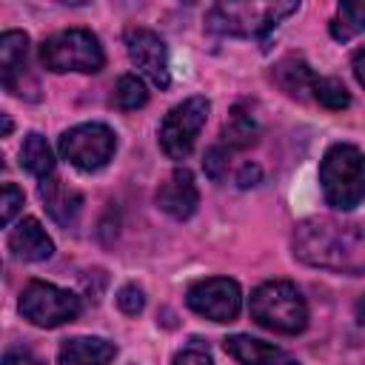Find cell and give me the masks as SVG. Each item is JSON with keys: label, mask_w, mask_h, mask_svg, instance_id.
<instances>
[{"label": "cell", "mask_w": 365, "mask_h": 365, "mask_svg": "<svg viewBox=\"0 0 365 365\" xmlns=\"http://www.w3.org/2000/svg\"><path fill=\"white\" fill-rule=\"evenodd\" d=\"M23 208V191L14 185V182H6L3 185V202H0V220L3 225H11L14 214Z\"/></svg>", "instance_id": "cb8c5ba5"}, {"label": "cell", "mask_w": 365, "mask_h": 365, "mask_svg": "<svg viewBox=\"0 0 365 365\" xmlns=\"http://www.w3.org/2000/svg\"><path fill=\"white\" fill-rule=\"evenodd\" d=\"M225 354L234 356L240 365H299L291 354H285L282 348L271 345V342H262V339H254L248 334H234L222 342Z\"/></svg>", "instance_id": "4fadbf2b"}, {"label": "cell", "mask_w": 365, "mask_h": 365, "mask_svg": "<svg viewBox=\"0 0 365 365\" xmlns=\"http://www.w3.org/2000/svg\"><path fill=\"white\" fill-rule=\"evenodd\" d=\"M354 314H356V322H359V325H365V294L356 299V305H354Z\"/></svg>", "instance_id": "f546056e"}, {"label": "cell", "mask_w": 365, "mask_h": 365, "mask_svg": "<svg viewBox=\"0 0 365 365\" xmlns=\"http://www.w3.org/2000/svg\"><path fill=\"white\" fill-rule=\"evenodd\" d=\"M220 137H222V145L228 151L248 148L259 137V123H257V117L245 106H234L231 114H228V120L222 123V134Z\"/></svg>", "instance_id": "e0dca14e"}, {"label": "cell", "mask_w": 365, "mask_h": 365, "mask_svg": "<svg viewBox=\"0 0 365 365\" xmlns=\"http://www.w3.org/2000/svg\"><path fill=\"white\" fill-rule=\"evenodd\" d=\"M9 131H11V120L3 114V134H9Z\"/></svg>", "instance_id": "4dcf8cb0"}, {"label": "cell", "mask_w": 365, "mask_h": 365, "mask_svg": "<svg viewBox=\"0 0 365 365\" xmlns=\"http://www.w3.org/2000/svg\"><path fill=\"white\" fill-rule=\"evenodd\" d=\"M80 308L83 305L77 294L43 279H31L20 291V314L40 328H57L63 322H71L80 314Z\"/></svg>", "instance_id": "8992f818"}, {"label": "cell", "mask_w": 365, "mask_h": 365, "mask_svg": "<svg viewBox=\"0 0 365 365\" xmlns=\"http://www.w3.org/2000/svg\"><path fill=\"white\" fill-rule=\"evenodd\" d=\"M40 63L48 71H86L94 74L103 68L106 54L100 40L86 29H68L57 31L40 46Z\"/></svg>", "instance_id": "5b68a950"}, {"label": "cell", "mask_w": 365, "mask_h": 365, "mask_svg": "<svg viewBox=\"0 0 365 365\" xmlns=\"http://www.w3.org/2000/svg\"><path fill=\"white\" fill-rule=\"evenodd\" d=\"M145 100H148V91H145V86H143V80L137 74H123L117 80V86H114V103L120 108L134 111V108L145 106Z\"/></svg>", "instance_id": "7402d4cb"}, {"label": "cell", "mask_w": 365, "mask_h": 365, "mask_svg": "<svg viewBox=\"0 0 365 365\" xmlns=\"http://www.w3.org/2000/svg\"><path fill=\"white\" fill-rule=\"evenodd\" d=\"M114 354H117L114 342L103 336H74L60 345L57 362L60 365H108Z\"/></svg>", "instance_id": "2e32d148"}, {"label": "cell", "mask_w": 365, "mask_h": 365, "mask_svg": "<svg viewBox=\"0 0 365 365\" xmlns=\"http://www.w3.org/2000/svg\"><path fill=\"white\" fill-rule=\"evenodd\" d=\"M311 91H314L317 103L325 106V108H331V111H342V108L351 106V94H348V88H345V83L336 80V77H317Z\"/></svg>", "instance_id": "44dd1931"}, {"label": "cell", "mask_w": 365, "mask_h": 365, "mask_svg": "<svg viewBox=\"0 0 365 365\" xmlns=\"http://www.w3.org/2000/svg\"><path fill=\"white\" fill-rule=\"evenodd\" d=\"M40 197L48 208V214L63 225V228H74L77 225V217L83 211V194L68 188L63 180L57 177H46L40 182Z\"/></svg>", "instance_id": "5bb4252c"}, {"label": "cell", "mask_w": 365, "mask_h": 365, "mask_svg": "<svg viewBox=\"0 0 365 365\" xmlns=\"http://www.w3.org/2000/svg\"><path fill=\"white\" fill-rule=\"evenodd\" d=\"M197 202H200V191L188 168H174L171 177L157 188V205L174 220H188L197 211Z\"/></svg>", "instance_id": "8fae6325"}, {"label": "cell", "mask_w": 365, "mask_h": 365, "mask_svg": "<svg viewBox=\"0 0 365 365\" xmlns=\"http://www.w3.org/2000/svg\"><path fill=\"white\" fill-rule=\"evenodd\" d=\"M294 254L297 259L348 274L362 277L365 274V231L356 225H342L334 220H305L294 231Z\"/></svg>", "instance_id": "6da1fadb"}, {"label": "cell", "mask_w": 365, "mask_h": 365, "mask_svg": "<svg viewBox=\"0 0 365 365\" xmlns=\"http://www.w3.org/2000/svg\"><path fill=\"white\" fill-rule=\"evenodd\" d=\"M117 305H120V311H125V314H140L143 305H145L143 288H137V285H123V288L117 291Z\"/></svg>", "instance_id": "d4e9b609"}, {"label": "cell", "mask_w": 365, "mask_h": 365, "mask_svg": "<svg viewBox=\"0 0 365 365\" xmlns=\"http://www.w3.org/2000/svg\"><path fill=\"white\" fill-rule=\"evenodd\" d=\"M125 51L131 57V63L157 86V88H168L171 77H168V54H165V43L157 31L151 29H128L125 31Z\"/></svg>", "instance_id": "30bf717a"}, {"label": "cell", "mask_w": 365, "mask_h": 365, "mask_svg": "<svg viewBox=\"0 0 365 365\" xmlns=\"http://www.w3.org/2000/svg\"><path fill=\"white\" fill-rule=\"evenodd\" d=\"M299 3H220L208 11V29L234 37H262Z\"/></svg>", "instance_id": "277c9868"}, {"label": "cell", "mask_w": 365, "mask_h": 365, "mask_svg": "<svg viewBox=\"0 0 365 365\" xmlns=\"http://www.w3.org/2000/svg\"><path fill=\"white\" fill-rule=\"evenodd\" d=\"M274 77H277V83H279L291 97H305V91H311V88H314V80H317V77L311 74L308 63H305L302 57H294V54L277 63Z\"/></svg>", "instance_id": "ac0fdd59"}, {"label": "cell", "mask_w": 365, "mask_h": 365, "mask_svg": "<svg viewBox=\"0 0 365 365\" xmlns=\"http://www.w3.org/2000/svg\"><path fill=\"white\" fill-rule=\"evenodd\" d=\"M319 185L331 208H356L365 197V154L351 143L331 145L319 163Z\"/></svg>", "instance_id": "7a4b0ae2"}, {"label": "cell", "mask_w": 365, "mask_h": 365, "mask_svg": "<svg viewBox=\"0 0 365 365\" xmlns=\"http://www.w3.org/2000/svg\"><path fill=\"white\" fill-rule=\"evenodd\" d=\"M29 57V37L23 31H6L0 37V74L11 94H23V74Z\"/></svg>", "instance_id": "9a60e30c"}, {"label": "cell", "mask_w": 365, "mask_h": 365, "mask_svg": "<svg viewBox=\"0 0 365 365\" xmlns=\"http://www.w3.org/2000/svg\"><path fill=\"white\" fill-rule=\"evenodd\" d=\"M359 31H365V0H345L339 3L334 20H331V37L334 40H351Z\"/></svg>", "instance_id": "ffe728a7"}, {"label": "cell", "mask_w": 365, "mask_h": 365, "mask_svg": "<svg viewBox=\"0 0 365 365\" xmlns=\"http://www.w3.org/2000/svg\"><path fill=\"white\" fill-rule=\"evenodd\" d=\"M251 317L277 334H299L308 325V305L294 282L271 279L251 294Z\"/></svg>", "instance_id": "3957f363"}, {"label": "cell", "mask_w": 365, "mask_h": 365, "mask_svg": "<svg viewBox=\"0 0 365 365\" xmlns=\"http://www.w3.org/2000/svg\"><path fill=\"white\" fill-rule=\"evenodd\" d=\"M351 66H354V74H356V80L365 86V46L354 51V60H351Z\"/></svg>", "instance_id": "f1b7e54d"}, {"label": "cell", "mask_w": 365, "mask_h": 365, "mask_svg": "<svg viewBox=\"0 0 365 365\" xmlns=\"http://www.w3.org/2000/svg\"><path fill=\"white\" fill-rule=\"evenodd\" d=\"M259 177H262V171H259V165H242L240 168V174H237V185L240 188H251V185H257L259 182Z\"/></svg>", "instance_id": "4316f807"}, {"label": "cell", "mask_w": 365, "mask_h": 365, "mask_svg": "<svg viewBox=\"0 0 365 365\" xmlns=\"http://www.w3.org/2000/svg\"><path fill=\"white\" fill-rule=\"evenodd\" d=\"M231 151L225 148V145H211L208 151H205V157H202V168H205V174L214 180V182H220L222 177H225V171H228V157Z\"/></svg>", "instance_id": "603a6c76"}, {"label": "cell", "mask_w": 365, "mask_h": 365, "mask_svg": "<svg viewBox=\"0 0 365 365\" xmlns=\"http://www.w3.org/2000/svg\"><path fill=\"white\" fill-rule=\"evenodd\" d=\"M185 302L194 314L211 319V322H234L242 305V294L240 285L228 277H211V279H200L188 288Z\"/></svg>", "instance_id": "9c48e42d"}, {"label": "cell", "mask_w": 365, "mask_h": 365, "mask_svg": "<svg viewBox=\"0 0 365 365\" xmlns=\"http://www.w3.org/2000/svg\"><path fill=\"white\" fill-rule=\"evenodd\" d=\"M20 165L29 174L40 177V180L51 177V171H54V154H51V145L46 143V137H40L34 131L26 134V140L20 145Z\"/></svg>", "instance_id": "d6986e66"}, {"label": "cell", "mask_w": 365, "mask_h": 365, "mask_svg": "<svg viewBox=\"0 0 365 365\" xmlns=\"http://www.w3.org/2000/svg\"><path fill=\"white\" fill-rule=\"evenodd\" d=\"M3 365H43V362L29 351H9L3 356Z\"/></svg>", "instance_id": "83f0119b"}, {"label": "cell", "mask_w": 365, "mask_h": 365, "mask_svg": "<svg viewBox=\"0 0 365 365\" xmlns=\"http://www.w3.org/2000/svg\"><path fill=\"white\" fill-rule=\"evenodd\" d=\"M9 248L17 259L23 262H43L54 254V242L46 234V228L34 220V217H23L11 234H9Z\"/></svg>", "instance_id": "7c38bea8"}, {"label": "cell", "mask_w": 365, "mask_h": 365, "mask_svg": "<svg viewBox=\"0 0 365 365\" xmlns=\"http://www.w3.org/2000/svg\"><path fill=\"white\" fill-rule=\"evenodd\" d=\"M208 100L205 97H188L180 106H174L163 125H160V145L171 160H185L200 137V128L208 117Z\"/></svg>", "instance_id": "52a82bcc"}, {"label": "cell", "mask_w": 365, "mask_h": 365, "mask_svg": "<svg viewBox=\"0 0 365 365\" xmlns=\"http://www.w3.org/2000/svg\"><path fill=\"white\" fill-rule=\"evenodd\" d=\"M114 131L103 123H80L60 137V154L80 171L103 168L114 154Z\"/></svg>", "instance_id": "ba28073f"}, {"label": "cell", "mask_w": 365, "mask_h": 365, "mask_svg": "<svg viewBox=\"0 0 365 365\" xmlns=\"http://www.w3.org/2000/svg\"><path fill=\"white\" fill-rule=\"evenodd\" d=\"M171 365H214V359H211V354H208L205 348L188 345V348H182V351L171 359Z\"/></svg>", "instance_id": "484cf974"}]
</instances>
